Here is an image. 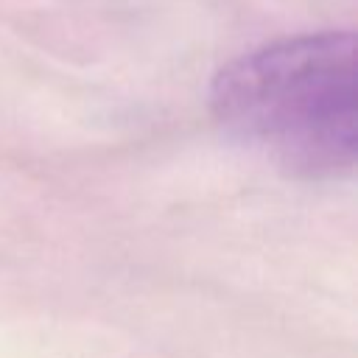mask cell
<instances>
[{
	"mask_svg": "<svg viewBox=\"0 0 358 358\" xmlns=\"http://www.w3.org/2000/svg\"><path fill=\"white\" fill-rule=\"evenodd\" d=\"M210 112L288 173H347L358 151L355 34H294L232 59L210 84Z\"/></svg>",
	"mask_w": 358,
	"mask_h": 358,
	"instance_id": "6da1fadb",
	"label": "cell"
}]
</instances>
